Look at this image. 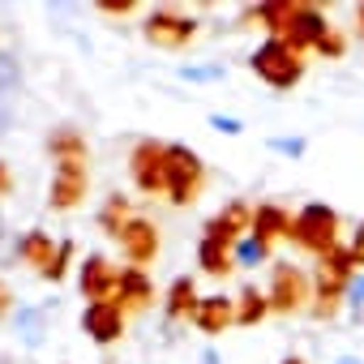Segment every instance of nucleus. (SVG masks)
<instances>
[{
    "instance_id": "412c9836",
    "label": "nucleus",
    "mask_w": 364,
    "mask_h": 364,
    "mask_svg": "<svg viewBox=\"0 0 364 364\" xmlns=\"http://www.w3.org/2000/svg\"><path fill=\"white\" fill-rule=\"evenodd\" d=\"M129 219H133V210H129V198H120V193H116V198H107V202H103V210H99V228H103L112 240L120 236V228H124Z\"/></svg>"
},
{
    "instance_id": "1a4fd4ad",
    "label": "nucleus",
    "mask_w": 364,
    "mask_h": 364,
    "mask_svg": "<svg viewBox=\"0 0 364 364\" xmlns=\"http://www.w3.org/2000/svg\"><path fill=\"white\" fill-rule=\"evenodd\" d=\"M141 35H146L154 48L176 52V48H185V43L198 35V22H193V18H180V14H167V9H154V14L146 18Z\"/></svg>"
},
{
    "instance_id": "39448f33",
    "label": "nucleus",
    "mask_w": 364,
    "mask_h": 364,
    "mask_svg": "<svg viewBox=\"0 0 364 364\" xmlns=\"http://www.w3.org/2000/svg\"><path fill=\"white\" fill-rule=\"evenodd\" d=\"M129 171H133V185L141 193H167V146L154 137L137 141L129 154Z\"/></svg>"
},
{
    "instance_id": "7ed1b4c3",
    "label": "nucleus",
    "mask_w": 364,
    "mask_h": 364,
    "mask_svg": "<svg viewBox=\"0 0 364 364\" xmlns=\"http://www.w3.org/2000/svg\"><path fill=\"white\" fill-rule=\"evenodd\" d=\"M291 240H296L300 249L326 257L330 249H338V245H334V240H338V215H334L330 206H321V202L304 206V210L291 219Z\"/></svg>"
},
{
    "instance_id": "b1692460",
    "label": "nucleus",
    "mask_w": 364,
    "mask_h": 364,
    "mask_svg": "<svg viewBox=\"0 0 364 364\" xmlns=\"http://www.w3.org/2000/svg\"><path fill=\"white\" fill-rule=\"evenodd\" d=\"M69 257H73V245L65 240V245L56 249V257H52V266L43 270V279H52V283H60V279H65V270H69Z\"/></svg>"
},
{
    "instance_id": "4468645a",
    "label": "nucleus",
    "mask_w": 364,
    "mask_h": 364,
    "mask_svg": "<svg viewBox=\"0 0 364 364\" xmlns=\"http://www.w3.org/2000/svg\"><path fill=\"white\" fill-rule=\"evenodd\" d=\"M193 326L202 334H223L228 326H236V300H228V296H202L198 313H193Z\"/></svg>"
},
{
    "instance_id": "f257e3e1",
    "label": "nucleus",
    "mask_w": 364,
    "mask_h": 364,
    "mask_svg": "<svg viewBox=\"0 0 364 364\" xmlns=\"http://www.w3.org/2000/svg\"><path fill=\"white\" fill-rule=\"evenodd\" d=\"M206 189V163L189 146H167V202L189 206Z\"/></svg>"
},
{
    "instance_id": "72a5a7b5",
    "label": "nucleus",
    "mask_w": 364,
    "mask_h": 364,
    "mask_svg": "<svg viewBox=\"0 0 364 364\" xmlns=\"http://www.w3.org/2000/svg\"><path fill=\"white\" fill-rule=\"evenodd\" d=\"M355 26H360V35H364V5L355 9Z\"/></svg>"
},
{
    "instance_id": "0eeeda50",
    "label": "nucleus",
    "mask_w": 364,
    "mask_h": 364,
    "mask_svg": "<svg viewBox=\"0 0 364 364\" xmlns=\"http://www.w3.org/2000/svg\"><path fill=\"white\" fill-rule=\"evenodd\" d=\"M120 253L129 257V266H137V270H146L154 257H159V228L150 223V219H141V215H133L124 228H120Z\"/></svg>"
},
{
    "instance_id": "393cba45",
    "label": "nucleus",
    "mask_w": 364,
    "mask_h": 364,
    "mask_svg": "<svg viewBox=\"0 0 364 364\" xmlns=\"http://www.w3.org/2000/svg\"><path fill=\"white\" fill-rule=\"evenodd\" d=\"M317 52H321V56H343V39H338V35L330 31V35H326V39L317 43Z\"/></svg>"
},
{
    "instance_id": "7c9ffc66",
    "label": "nucleus",
    "mask_w": 364,
    "mask_h": 364,
    "mask_svg": "<svg viewBox=\"0 0 364 364\" xmlns=\"http://www.w3.org/2000/svg\"><path fill=\"white\" fill-rule=\"evenodd\" d=\"M103 14H133V0H120V5H99Z\"/></svg>"
},
{
    "instance_id": "f8f14e48",
    "label": "nucleus",
    "mask_w": 364,
    "mask_h": 364,
    "mask_svg": "<svg viewBox=\"0 0 364 364\" xmlns=\"http://www.w3.org/2000/svg\"><path fill=\"white\" fill-rule=\"evenodd\" d=\"M326 35H330L326 18H321L313 5H296V9H291V22H287L283 43H287V48H296V52H304V48H317Z\"/></svg>"
},
{
    "instance_id": "2eb2a0df",
    "label": "nucleus",
    "mask_w": 364,
    "mask_h": 364,
    "mask_svg": "<svg viewBox=\"0 0 364 364\" xmlns=\"http://www.w3.org/2000/svg\"><path fill=\"white\" fill-rule=\"evenodd\" d=\"M150 300H154V283H150V274H146V270H137V266H124V270H120L116 304H120L124 313H133V309H146Z\"/></svg>"
},
{
    "instance_id": "473e14b6",
    "label": "nucleus",
    "mask_w": 364,
    "mask_h": 364,
    "mask_svg": "<svg viewBox=\"0 0 364 364\" xmlns=\"http://www.w3.org/2000/svg\"><path fill=\"white\" fill-rule=\"evenodd\" d=\"M5 313H9V291L0 287V317H5Z\"/></svg>"
},
{
    "instance_id": "423d86ee",
    "label": "nucleus",
    "mask_w": 364,
    "mask_h": 364,
    "mask_svg": "<svg viewBox=\"0 0 364 364\" xmlns=\"http://www.w3.org/2000/svg\"><path fill=\"white\" fill-rule=\"evenodd\" d=\"M86 189H90V167H86V159H65L52 171L48 202H52V210H73L86 198Z\"/></svg>"
},
{
    "instance_id": "20e7f679",
    "label": "nucleus",
    "mask_w": 364,
    "mask_h": 364,
    "mask_svg": "<svg viewBox=\"0 0 364 364\" xmlns=\"http://www.w3.org/2000/svg\"><path fill=\"white\" fill-rule=\"evenodd\" d=\"M351 266H355V262H351V249H330V253L317 262V279H313V283H317V300H321V304H317V317L334 313V300H338V296L351 287V279H355Z\"/></svg>"
},
{
    "instance_id": "bb28decb",
    "label": "nucleus",
    "mask_w": 364,
    "mask_h": 364,
    "mask_svg": "<svg viewBox=\"0 0 364 364\" xmlns=\"http://www.w3.org/2000/svg\"><path fill=\"white\" fill-rule=\"evenodd\" d=\"M351 262L355 266H364V223L355 228V236H351Z\"/></svg>"
},
{
    "instance_id": "f704fd0d",
    "label": "nucleus",
    "mask_w": 364,
    "mask_h": 364,
    "mask_svg": "<svg viewBox=\"0 0 364 364\" xmlns=\"http://www.w3.org/2000/svg\"><path fill=\"white\" fill-rule=\"evenodd\" d=\"M338 364H364V360H351V355H343V360H338Z\"/></svg>"
},
{
    "instance_id": "9b49d317",
    "label": "nucleus",
    "mask_w": 364,
    "mask_h": 364,
    "mask_svg": "<svg viewBox=\"0 0 364 364\" xmlns=\"http://www.w3.org/2000/svg\"><path fill=\"white\" fill-rule=\"evenodd\" d=\"M253 228V210L245 206V202H232L228 210H219L210 223H206V236L202 240H215V245H228V249H236L240 240H245V232Z\"/></svg>"
},
{
    "instance_id": "f3484780",
    "label": "nucleus",
    "mask_w": 364,
    "mask_h": 364,
    "mask_svg": "<svg viewBox=\"0 0 364 364\" xmlns=\"http://www.w3.org/2000/svg\"><path fill=\"white\" fill-rule=\"evenodd\" d=\"M198 283L189 279V274H180L171 287H167V300H163V309H167V317L171 321H185V317H193L198 313Z\"/></svg>"
},
{
    "instance_id": "cd10ccee",
    "label": "nucleus",
    "mask_w": 364,
    "mask_h": 364,
    "mask_svg": "<svg viewBox=\"0 0 364 364\" xmlns=\"http://www.w3.org/2000/svg\"><path fill=\"white\" fill-rule=\"evenodd\" d=\"M14 193V171H9V163L0 159V198H9Z\"/></svg>"
},
{
    "instance_id": "c9c22d12",
    "label": "nucleus",
    "mask_w": 364,
    "mask_h": 364,
    "mask_svg": "<svg viewBox=\"0 0 364 364\" xmlns=\"http://www.w3.org/2000/svg\"><path fill=\"white\" fill-rule=\"evenodd\" d=\"M283 364H304V360H296V355H291V360H283Z\"/></svg>"
},
{
    "instance_id": "a211bd4d",
    "label": "nucleus",
    "mask_w": 364,
    "mask_h": 364,
    "mask_svg": "<svg viewBox=\"0 0 364 364\" xmlns=\"http://www.w3.org/2000/svg\"><path fill=\"white\" fill-rule=\"evenodd\" d=\"M56 249H60V245H52V236H48V232H26V236L18 240V257H22L26 266H35L39 274L52 266Z\"/></svg>"
},
{
    "instance_id": "a878e982",
    "label": "nucleus",
    "mask_w": 364,
    "mask_h": 364,
    "mask_svg": "<svg viewBox=\"0 0 364 364\" xmlns=\"http://www.w3.org/2000/svg\"><path fill=\"white\" fill-rule=\"evenodd\" d=\"M347 300H351V309H355V313H364V279H351Z\"/></svg>"
},
{
    "instance_id": "4be33fe9",
    "label": "nucleus",
    "mask_w": 364,
    "mask_h": 364,
    "mask_svg": "<svg viewBox=\"0 0 364 364\" xmlns=\"http://www.w3.org/2000/svg\"><path fill=\"white\" fill-rule=\"evenodd\" d=\"M48 150L56 154V163H65V159H86V137L73 133V129H60V133L48 137Z\"/></svg>"
},
{
    "instance_id": "5701e85b",
    "label": "nucleus",
    "mask_w": 364,
    "mask_h": 364,
    "mask_svg": "<svg viewBox=\"0 0 364 364\" xmlns=\"http://www.w3.org/2000/svg\"><path fill=\"white\" fill-rule=\"evenodd\" d=\"M232 257H236V266H257V262L270 257V245H262L257 236H245V240L232 249Z\"/></svg>"
},
{
    "instance_id": "aec40b11",
    "label": "nucleus",
    "mask_w": 364,
    "mask_h": 364,
    "mask_svg": "<svg viewBox=\"0 0 364 364\" xmlns=\"http://www.w3.org/2000/svg\"><path fill=\"white\" fill-rule=\"evenodd\" d=\"M266 313H270V300H266V291H257V287H245V291H240V300H236V326H257Z\"/></svg>"
},
{
    "instance_id": "2f4dec72",
    "label": "nucleus",
    "mask_w": 364,
    "mask_h": 364,
    "mask_svg": "<svg viewBox=\"0 0 364 364\" xmlns=\"http://www.w3.org/2000/svg\"><path fill=\"white\" fill-rule=\"evenodd\" d=\"M189 77H219V69H185Z\"/></svg>"
},
{
    "instance_id": "f03ea898",
    "label": "nucleus",
    "mask_w": 364,
    "mask_h": 364,
    "mask_svg": "<svg viewBox=\"0 0 364 364\" xmlns=\"http://www.w3.org/2000/svg\"><path fill=\"white\" fill-rule=\"evenodd\" d=\"M253 73L262 77V82H270L274 90H287V86H296L300 77H304V60H300V52L296 48H287L283 39H266L257 52H253Z\"/></svg>"
},
{
    "instance_id": "6e6552de",
    "label": "nucleus",
    "mask_w": 364,
    "mask_h": 364,
    "mask_svg": "<svg viewBox=\"0 0 364 364\" xmlns=\"http://www.w3.org/2000/svg\"><path fill=\"white\" fill-rule=\"evenodd\" d=\"M266 300H270V313H300V309H304V300H309V279H304L296 266L279 262V266H274V279H270Z\"/></svg>"
},
{
    "instance_id": "6ab92c4d",
    "label": "nucleus",
    "mask_w": 364,
    "mask_h": 364,
    "mask_svg": "<svg viewBox=\"0 0 364 364\" xmlns=\"http://www.w3.org/2000/svg\"><path fill=\"white\" fill-rule=\"evenodd\" d=\"M198 266H202L206 274L223 279V274H232V270H236V257H232V249H228V245L202 240V245H198Z\"/></svg>"
},
{
    "instance_id": "dca6fc26",
    "label": "nucleus",
    "mask_w": 364,
    "mask_h": 364,
    "mask_svg": "<svg viewBox=\"0 0 364 364\" xmlns=\"http://www.w3.org/2000/svg\"><path fill=\"white\" fill-rule=\"evenodd\" d=\"M249 236H257L262 245H270V240H279V236H291V215H287L283 206L266 202V206L253 210V228H249Z\"/></svg>"
},
{
    "instance_id": "ddd939ff",
    "label": "nucleus",
    "mask_w": 364,
    "mask_h": 364,
    "mask_svg": "<svg viewBox=\"0 0 364 364\" xmlns=\"http://www.w3.org/2000/svg\"><path fill=\"white\" fill-rule=\"evenodd\" d=\"M82 330H86L99 347H107V343H116V338L124 334V309H120L116 300H107V304H86Z\"/></svg>"
},
{
    "instance_id": "c85d7f7f",
    "label": "nucleus",
    "mask_w": 364,
    "mask_h": 364,
    "mask_svg": "<svg viewBox=\"0 0 364 364\" xmlns=\"http://www.w3.org/2000/svg\"><path fill=\"white\" fill-rule=\"evenodd\" d=\"M210 124L223 129V133H240V120H232V116H210Z\"/></svg>"
},
{
    "instance_id": "c756f323",
    "label": "nucleus",
    "mask_w": 364,
    "mask_h": 364,
    "mask_svg": "<svg viewBox=\"0 0 364 364\" xmlns=\"http://www.w3.org/2000/svg\"><path fill=\"white\" fill-rule=\"evenodd\" d=\"M274 150H287V154H300V150H304V141H300V137H296V141H287V137H283V141H274Z\"/></svg>"
},
{
    "instance_id": "9d476101",
    "label": "nucleus",
    "mask_w": 364,
    "mask_h": 364,
    "mask_svg": "<svg viewBox=\"0 0 364 364\" xmlns=\"http://www.w3.org/2000/svg\"><path fill=\"white\" fill-rule=\"evenodd\" d=\"M77 283H82V296H86L90 304H107V300H116V291H120V270H116L107 257L95 253V257L82 262Z\"/></svg>"
}]
</instances>
